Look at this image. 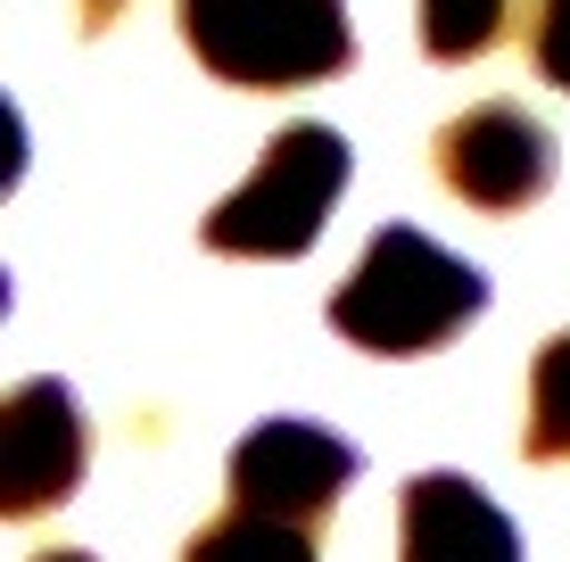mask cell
<instances>
[{
    "label": "cell",
    "mask_w": 570,
    "mask_h": 562,
    "mask_svg": "<svg viewBox=\"0 0 570 562\" xmlns=\"http://www.w3.org/2000/svg\"><path fill=\"white\" fill-rule=\"evenodd\" d=\"M347 480H356V447L340 431H314V422H289V414L257 422L232 447V505L298 521V530H314V521L340 505Z\"/></svg>",
    "instance_id": "5"
},
{
    "label": "cell",
    "mask_w": 570,
    "mask_h": 562,
    "mask_svg": "<svg viewBox=\"0 0 570 562\" xmlns=\"http://www.w3.org/2000/svg\"><path fill=\"white\" fill-rule=\"evenodd\" d=\"M183 562H314V538L298 530V521L232 505L224 521H207V530L183 546Z\"/></svg>",
    "instance_id": "8"
},
{
    "label": "cell",
    "mask_w": 570,
    "mask_h": 562,
    "mask_svg": "<svg viewBox=\"0 0 570 562\" xmlns=\"http://www.w3.org/2000/svg\"><path fill=\"white\" fill-rule=\"evenodd\" d=\"M183 42L240 91H298L356 58L347 0H174Z\"/></svg>",
    "instance_id": "2"
},
{
    "label": "cell",
    "mask_w": 570,
    "mask_h": 562,
    "mask_svg": "<svg viewBox=\"0 0 570 562\" xmlns=\"http://www.w3.org/2000/svg\"><path fill=\"white\" fill-rule=\"evenodd\" d=\"M504 17H513V0H422V50L439 67H463V58L497 50Z\"/></svg>",
    "instance_id": "10"
},
{
    "label": "cell",
    "mask_w": 570,
    "mask_h": 562,
    "mask_svg": "<svg viewBox=\"0 0 570 562\" xmlns=\"http://www.w3.org/2000/svg\"><path fill=\"white\" fill-rule=\"evenodd\" d=\"M91 463V422L75 405L67 381H17L9 405H0V513L9 521H33L50 513L58 496H75Z\"/></svg>",
    "instance_id": "4"
},
{
    "label": "cell",
    "mask_w": 570,
    "mask_h": 562,
    "mask_svg": "<svg viewBox=\"0 0 570 562\" xmlns=\"http://www.w3.org/2000/svg\"><path fill=\"white\" fill-rule=\"evenodd\" d=\"M439 183L488 216H513L554 183V132L513 100L463 108L455 125H439Z\"/></svg>",
    "instance_id": "6"
},
{
    "label": "cell",
    "mask_w": 570,
    "mask_h": 562,
    "mask_svg": "<svg viewBox=\"0 0 570 562\" xmlns=\"http://www.w3.org/2000/svg\"><path fill=\"white\" fill-rule=\"evenodd\" d=\"M108 17H116V0H83V26H91V33H100Z\"/></svg>",
    "instance_id": "12"
},
{
    "label": "cell",
    "mask_w": 570,
    "mask_h": 562,
    "mask_svg": "<svg viewBox=\"0 0 570 562\" xmlns=\"http://www.w3.org/2000/svg\"><path fill=\"white\" fill-rule=\"evenodd\" d=\"M480 306H488L480 265L446 257L414 224H389V231H372L356 274L331 289V332L356 339L364 356H430V347L455 339Z\"/></svg>",
    "instance_id": "1"
},
{
    "label": "cell",
    "mask_w": 570,
    "mask_h": 562,
    "mask_svg": "<svg viewBox=\"0 0 570 562\" xmlns=\"http://www.w3.org/2000/svg\"><path fill=\"white\" fill-rule=\"evenodd\" d=\"M33 562H91V554H75V546H50V554H33Z\"/></svg>",
    "instance_id": "13"
},
{
    "label": "cell",
    "mask_w": 570,
    "mask_h": 562,
    "mask_svg": "<svg viewBox=\"0 0 570 562\" xmlns=\"http://www.w3.org/2000/svg\"><path fill=\"white\" fill-rule=\"evenodd\" d=\"M529 58H538V75L554 91H570V0H538V17H529Z\"/></svg>",
    "instance_id": "11"
},
{
    "label": "cell",
    "mask_w": 570,
    "mask_h": 562,
    "mask_svg": "<svg viewBox=\"0 0 570 562\" xmlns=\"http://www.w3.org/2000/svg\"><path fill=\"white\" fill-rule=\"evenodd\" d=\"M521 447L538 463H570V332H554L538 347L529 373V414H521Z\"/></svg>",
    "instance_id": "9"
},
{
    "label": "cell",
    "mask_w": 570,
    "mask_h": 562,
    "mask_svg": "<svg viewBox=\"0 0 570 562\" xmlns=\"http://www.w3.org/2000/svg\"><path fill=\"white\" fill-rule=\"evenodd\" d=\"M397 562H521V530L463 472H422L397 496Z\"/></svg>",
    "instance_id": "7"
},
{
    "label": "cell",
    "mask_w": 570,
    "mask_h": 562,
    "mask_svg": "<svg viewBox=\"0 0 570 562\" xmlns=\"http://www.w3.org/2000/svg\"><path fill=\"white\" fill-rule=\"evenodd\" d=\"M340 190H347V141L331 125H289L273 132L257 174L199 224V240L215 257H306Z\"/></svg>",
    "instance_id": "3"
}]
</instances>
